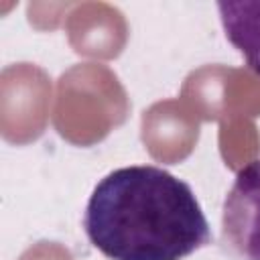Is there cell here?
<instances>
[{"label": "cell", "mask_w": 260, "mask_h": 260, "mask_svg": "<svg viewBox=\"0 0 260 260\" xmlns=\"http://www.w3.org/2000/svg\"><path fill=\"white\" fill-rule=\"evenodd\" d=\"M83 230L110 260H183L211 242L193 189L154 165L106 175L87 201Z\"/></svg>", "instance_id": "obj_1"}, {"label": "cell", "mask_w": 260, "mask_h": 260, "mask_svg": "<svg viewBox=\"0 0 260 260\" xmlns=\"http://www.w3.org/2000/svg\"><path fill=\"white\" fill-rule=\"evenodd\" d=\"M225 244L244 260H260V158L242 167L221 213Z\"/></svg>", "instance_id": "obj_2"}, {"label": "cell", "mask_w": 260, "mask_h": 260, "mask_svg": "<svg viewBox=\"0 0 260 260\" xmlns=\"http://www.w3.org/2000/svg\"><path fill=\"white\" fill-rule=\"evenodd\" d=\"M228 41L260 75V2H217Z\"/></svg>", "instance_id": "obj_3"}]
</instances>
